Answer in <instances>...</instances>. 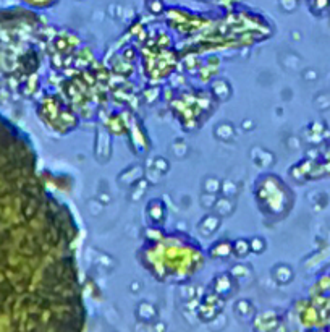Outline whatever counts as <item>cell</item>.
Instances as JSON below:
<instances>
[{"label": "cell", "mask_w": 330, "mask_h": 332, "mask_svg": "<svg viewBox=\"0 0 330 332\" xmlns=\"http://www.w3.org/2000/svg\"><path fill=\"white\" fill-rule=\"evenodd\" d=\"M57 255L54 204L25 136L0 115V332H83L76 272Z\"/></svg>", "instance_id": "1"}]
</instances>
